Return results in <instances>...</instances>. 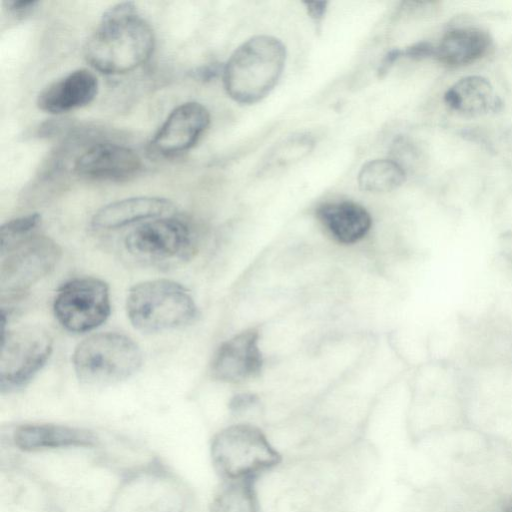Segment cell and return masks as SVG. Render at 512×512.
Listing matches in <instances>:
<instances>
[{"label":"cell","instance_id":"13","mask_svg":"<svg viewBox=\"0 0 512 512\" xmlns=\"http://www.w3.org/2000/svg\"><path fill=\"white\" fill-rule=\"evenodd\" d=\"M97 77L77 69L47 85L37 97V106L51 114L66 113L89 104L97 95Z\"/></svg>","mask_w":512,"mask_h":512},{"label":"cell","instance_id":"26","mask_svg":"<svg viewBox=\"0 0 512 512\" xmlns=\"http://www.w3.org/2000/svg\"><path fill=\"white\" fill-rule=\"evenodd\" d=\"M489 512H512V498L500 501Z\"/></svg>","mask_w":512,"mask_h":512},{"label":"cell","instance_id":"3","mask_svg":"<svg viewBox=\"0 0 512 512\" xmlns=\"http://www.w3.org/2000/svg\"><path fill=\"white\" fill-rule=\"evenodd\" d=\"M211 458L227 481H253L281 463L282 455L268 435L251 423L232 424L211 443Z\"/></svg>","mask_w":512,"mask_h":512},{"label":"cell","instance_id":"23","mask_svg":"<svg viewBox=\"0 0 512 512\" xmlns=\"http://www.w3.org/2000/svg\"><path fill=\"white\" fill-rule=\"evenodd\" d=\"M435 49L436 47L428 42H419L401 50V53L402 57L421 59L431 56L435 57Z\"/></svg>","mask_w":512,"mask_h":512},{"label":"cell","instance_id":"4","mask_svg":"<svg viewBox=\"0 0 512 512\" xmlns=\"http://www.w3.org/2000/svg\"><path fill=\"white\" fill-rule=\"evenodd\" d=\"M131 324L143 333L178 329L193 323L197 305L181 284L168 279H155L131 287L126 299Z\"/></svg>","mask_w":512,"mask_h":512},{"label":"cell","instance_id":"16","mask_svg":"<svg viewBox=\"0 0 512 512\" xmlns=\"http://www.w3.org/2000/svg\"><path fill=\"white\" fill-rule=\"evenodd\" d=\"M14 442L22 450L70 446L90 447L97 437L90 431L54 424L22 425L14 433Z\"/></svg>","mask_w":512,"mask_h":512},{"label":"cell","instance_id":"5","mask_svg":"<svg viewBox=\"0 0 512 512\" xmlns=\"http://www.w3.org/2000/svg\"><path fill=\"white\" fill-rule=\"evenodd\" d=\"M139 346L128 336L116 332L93 334L73 353V367L80 382L107 386L132 376L141 366Z\"/></svg>","mask_w":512,"mask_h":512},{"label":"cell","instance_id":"1","mask_svg":"<svg viewBox=\"0 0 512 512\" xmlns=\"http://www.w3.org/2000/svg\"><path fill=\"white\" fill-rule=\"evenodd\" d=\"M155 46L154 32L132 2L107 9L87 40V62L105 74L130 72L144 64Z\"/></svg>","mask_w":512,"mask_h":512},{"label":"cell","instance_id":"24","mask_svg":"<svg viewBox=\"0 0 512 512\" xmlns=\"http://www.w3.org/2000/svg\"><path fill=\"white\" fill-rule=\"evenodd\" d=\"M307 13L315 23H320L327 11V1L304 2Z\"/></svg>","mask_w":512,"mask_h":512},{"label":"cell","instance_id":"18","mask_svg":"<svg viewBox=\"0 0 512 512\" xmlns=\"http://www.w3.org/2000/svg\"><path fill=\"white\" fill-rule=\"evenodd\" d=\"M489 35L474 27H461L447 31L435 49V57L448 66L472 63L489 49Z\"/></svg>","mask_w":512,"mask_h":512},{"label":"cell","instance_id":"9","mask_svg":"<svg viewBox=\"0 0 512 512\" xmlns=\"http://www.w3.org/2000/svg\"><path fill=\"white\" fill-rule=\"evenodd\" d=\"M108 285L91 276L73 278L64 283L54 298L56 319L66 330L85 333L102 325L110 315Z\"/></svg>","mask_w":512,"mask_h":512},{"label":"cell","instance_id":"14","mask_svg":"<svg viewBox=\"0 0 512 512\" xmlns=\"http://www.w3.org/2000/svg\"><path fill=\"white\" fill-rule=\"evenodd\" d=\"M173 209V203L165 198L131 197L100 208L92 218V225L98 229H116L135 222L164 217Z\"/></svg>","mask_w":512,"mask_h":512},{"label":"cell","instance_id":"19","mask_svg":"<svg viewBox=\"0 0 512 512\" xmlns=\"http://www.w3.org/2000/svg\"><path fill=\"white\" fill-rule=\"evenodd\" d=\"M406 178L402 165L391 159H374L366 162L358 173V185L363 191L381 193L401 186Z\"/></svg>","mask_w":512,"mask_h":512},{"label":"cell","instance_id":"11","mask_svg":"<svg viewBox=\"0 0 512 512\" xmlns=\"http://www.w3.org/2000/svg\"><path fill=\"white\" fill-rule=\"evenodd\" d=\"M210 114L198 102H186L168 115L154 135L150 147L163 156L175 155L191 149L206 131Z\"/></svg>","mask_w":512,"mask_h":512},{"label":"cell","instance_id":"8","mask_svg":"<svg viewBox=\"0 0 512 512\" xmlns=\"http://www.w3.org/2000/svg\"><path fill=\"white\" fill-rule=\"evenodd\" d=\"M61 255L62 250L54 240L35 234L1 256V300L10 301L23 296L53 271Z\"/></svg>","mask_w":512,"mask_h":512},{"label":"cell","instance_id":"7","mask_svg":"<svg viewBox=\"0 0 512 512\" xmlns=\"http://www.w3.org/2000/svg\"><path fill=\"white\" fill-rule=\"evenodd\" d=\"M53 349L51 335L39 326L4 330L0 354V390L24 388L42 369Z\"/></svg>","mask_w":512,"mask_h":512},{"label":"cell","instance_id":"15","mask_svg":"<svg viewBox=\"0 0 512 512\" xmlns=\"http://www.w3.org/2000/svg\"><path fill=\"white\" fill-rule=\"evenodd\" d=\"M316 215L329 234L346 245L362 240L372 225L369 212L349 200L324 203L317 208Z\"/></svg>","mask_w":512,"mask_h":512},{"label":"cell","instance_id":"10","mask_svg":"<svg viewBox=\"0 0 512 512\" xmlns=\"http://www.w3.org/2000/svg\"><path fill=\"white\" fill-rule=\"evenodd\" d=\"M259 341V332L251 328L223 342L211 361L212 377L228 383H239L257 377L263 368Z\"/></svg>","mask_w":512,"mask_h":512},{"label":"cell","instance_id":"12","mask_svg":"<svg viewBox=\"0 0 512 512\" xmlns=\"http://www.w3.org/2000/svg\"><path fill=\"white\" fill-rule=\"evenodd\" d=\"M141 166V158L131 148L115 143H97L75 160L74 171L86 179L122 181L136 175Z\"/></svg>","mask_w":512,"mask_h":512},{"label":"cell","instance_id":"17","mask_svg":"<svg viewBox=\"0 0 512 512\" xmlns=\"http://www.w3.org/2000/svg\"><path fill=\"white\" fill-rule=\"evenodd\" d=\"M444 101L450 109L470 117L496 112L501 107L491 83L475 75L463 77L449 87Z\"/></svg>","mask_w":512,"mask_h":512},{"label":"cell","instance_id":"21","mask_svg":"<svg viewBox=\"0 0 512 512\" xmlns=\"http://www.w3.org/2000/svg\"><path fill=\"white\" fill-rule=\"evenodd\" d=\"M40 223L41 215L38 213L20 216L4 223L0 228V256L34 236Z\"/></svg>","mask_w":512,"mask_h":512},{"label":"cell","instance_id":"25","mask_svg":"<svg viewBox=\"0 0 512 512\" xmlns=\"http://www.w3.org/2000/svg\"><path fill=\"white\" fill-rule=\"evenodd\" d=\"M257 399L252 394H238L230 402V409L235 412L244 411L253 406Z\"/></svg>","mask_w":512,"mask_h":512},{"label":"cell","instance_id":"20","mask_svg":"<svg viewBox=\"0 0 512 512\" xmlns=\"http://www.w3.org/2000/svg\"><path fill=\"white\" fill-rule=\"evenodd\" d=\"M210 512H262L253 481H227L215 495Z\"/></svg>","mask_w":512,"mask_h":512},{"label":"cell","instance_id":"22","mask_svg":"<svg viewBox=\"0 0 512 512\" xmlns=\"http://www.w3.org/2000/svg\"><path fill=\"white\" fill-rule=\"evenodd\" d=\"M38 3L36 0H9L4 5L13 16L23 17L32 13Z\"/></svg>","mask_w":512,"mask_h":512},{"label":"cell","instance_id":"6","mask_svg":"<svg viewBox=\"0 0 512 512\" xmlns=\"http://www.w3.org/2000/svg\"><path fill=\"white\" fill-rule=\"evenodd\" d=\"M126 251L144 263L170 267L190 260L197 252V235L191 225L177 217L148 220L124 240Z\"/></svg>","mask_w":512,"mask_h":512},{"label":"cell","instance_id":"2","mask_svg":"<svg viewBox=\"0 0 512 512\" xmlns=\"http://www.w3.org/2000/svg\"><path fill=\"white\" fill-rule=\"evenodd\" d=\"M286 63V48L277 38L254 36L242 43L223 66L227 94L240 104H254L277 85Z\"/></svg>","mask_w":512,"mask_h":512}]
</instances>
